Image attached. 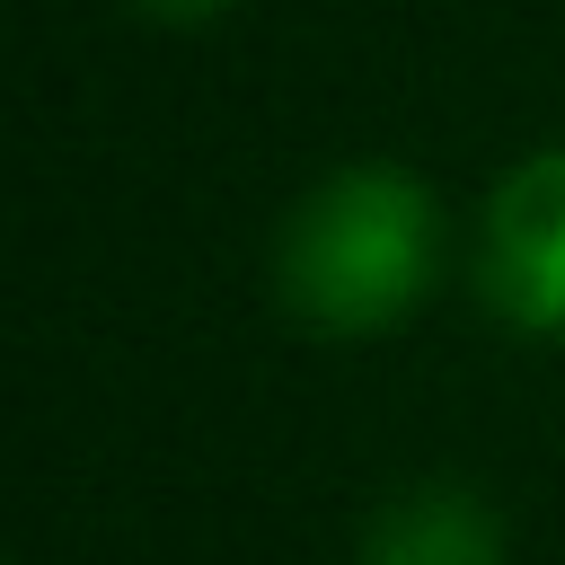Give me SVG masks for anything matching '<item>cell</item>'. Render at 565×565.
<instances>
[{
    "label": "cell",
    "instance_id": "1",
    "mask_svg": "<svg viewBox=\"0 0 565 565\" xmlns=\"http://www.w3.org/2000/svg\"><path fill=\"white\" fill-rule=\"evenodd\" d=\"M433 247H441V212H433L424 177H406L388 159H362V168L318 177L291 203L282 238H274V282H282L300 327L380 335L424 300Z\"/></svg>",
    "mask_w": 565,
    "mask_h": 565
},
{
    "label": "cell",
    "instance_id": "2",
    "mask_svg": "<svg viewBox=\"0 0 565 565\" xmlns=\"http://www.w3.org/2000/svg\"><path fill=\"white\" fill-rule=\"evenodd\" d=\"M477 282L512 327L565 335V150H530L494 185L486 238H477Z\"/></svg>",
    "mask_w": 565,
    "mask_h": 565
},
{
    "label": "cell",
    "instance_id": "3",
    "mask_svg": "<svg viewBox=\"0 0 565 565\" xmlns=\"http://www.w3.org/2000/svg\"><path fill=\"white\" fill-rule=\"evenodd\" d=\"M353 565H503V521L468 486H406L371 512Z\"/></svg>",
    "mask_w": 565,
    "mask_h": 565
},
{
    "label": "cell",
    "instance_id": "4",
    "mask_svg": "<svg viewBox=\"0 0 565 565\" xmlns=\"http://www.w3.org/2000/svg\"><path fill=\"white\" fill-rule=\"evenodd\" d=\"M132 9H150V18H212V9H230V0H132Z\"/></svg>",
    "mask_w": 565,
    "mask_h": 565
}]
</instances>
